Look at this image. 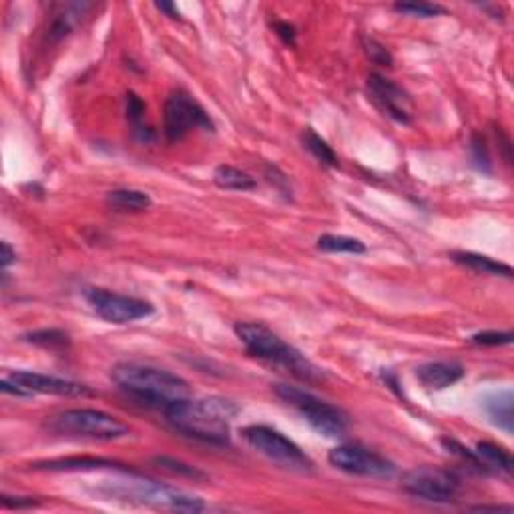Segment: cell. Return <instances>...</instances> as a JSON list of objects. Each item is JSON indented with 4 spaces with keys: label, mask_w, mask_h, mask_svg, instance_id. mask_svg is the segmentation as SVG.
Listing matches in <instances>:
<instances>
[{
    "label": "cell",
    "mask_w": 514,
    "mask_h": 514,
    "mask_svg": "<svg viewBox=\"0 0 514 514\" xmlns=\"http://www.w3.org/2000/svg\"><path fill=\"white\" fill-rule=\"evenodd\" d=\"M0 390L17 398H33L35 394H53V396H87V386L71 380L39 374V372L17 370L0 380Z\"/></svg>",
    "instance_id": "obj_10"
},
{
    "label": "cell",
    "mask_w": 514,
    "mask_h": 514,
    "mask_svg": "<svg viewBox=\"0 0 514 514\" xmlns=\"http://www.w3.org/2000/svg\"><path fill=\"white\" fill-rule=\"evenodd\" d=\"M472 151H474V161L479 163L480 169L488 171V153H487V147H484V141H480L479 137L472 139Z\"/></svg>",
    "instance_id": "obj_29"
},
{
    "label": "cell",
    "mask_w": 514,
    "mask_h": 514,
    "mask_svg": "<svg viewBox=\"0 0 514 514\" xmlns=\"http://www.w3.org/2000/svg\"><path fill=\"white\" fill-rule=\"evenodd\" d=\"M167 422L179 434L211 446H227L231 438V420L240 414L235 402L227 398H201L173 402L165 410Z\"/></svg>",
    "instance_id": "obj_1"
},
{
    "label": "cell",
    "mask_w": 514,
    "mask_h": 514,
    "mask_svg": "<svg viewBox=\"0 0 514 514\" xmlns=\"http://www.w3.org/2000/svg\"><path fill=\"white\" fill-rule=\"evenodd\" d=\"M362 47H364V53H366V57L374 65H378V66H392L394 65L392 53L380 41L372 39V36H362Z\"/></svg>",
    "instance_id": "obj_26"
},
{
    "label": "cell",
    "mask_w": 514,
    "mask_h": 514,
    "mask_svg": "<svg viewBox=\"0 0 514 514\" xmlns=\"http://www.w3.org/2000/svg\"><path fill=\"white\" fill-rule=\"evenodd\" d=\"M35 471H49V472H81V471H99V468H117V462L107 458H93V456H71V458H57L35 462Z\"/></svg>",
    "instance_id": "obj_15"
},
{
    "label": "cell",
    "mask_w": 514,
    "mask_h": 514,
    "mask_svg": "<svg viewBox=\"0 0 514 514\" xmlns=\"http://www.w3.org/2000/svg\"><path fill=\"white\" fill-rule=\"evenodd\" d=\"M47 428L55 434L73 436V438H87V441L111 442L119 438L129 436V426L115 416L101 410L91 408H73L57 414L55 418L47 422Z\"/></svg>",
    "instance_id": "obj_5"
},
{
    "label": "cell",
    "mask_w": 514,
    "mask_h": 514,
    "mask_svg": "<svg viewBox=\"0 0 514 514\" xmlns=\"http://www.w3.org/2000/svg\"><path fill=\"white\" fill-rule=\"evenodd\" d=\"M512 338V332H479L471 340L480 346H509Z\"/></svg>",
    "instance_id": "obj_28"
},
{
    "label": "cell",
    "mask_w": 514,
    "mask_h": 514,
    "mask_svg": "<svg viewBox=\"0 0 514 514\" xmlns=\"http://www.w3.org/2000/svg\"><path fill=\"white\" fill-rule=\"evenodd\" d=\"M107 205L117 213H141L153 205V199L137 189H115L107 193Z\"/></svg>",
    "instance_id": "obj_18"
},
{
    "label": "cell",
    "mask_w": 514,
    "mask_h": 514,
    "mask_svg": "<svg viewBox=\"0 0 514 514\" xmlns=\"http://www.w3.org/2000/svg\"><path fill=\"white\" fill-rule=\"evenodd\" d=\"M452 259L460 265L468 267L476 273H487V275H504V278H512V267L488 256H480V253L472 251H456L452 253Z\"/></svg>",
    "instance_id": "obj_19"
},
{
    "label": "cell",
    "mask_w": 514,
    "mask_h": 514,
    "mask_svg": "<svg viewBox=\"0 0 514 514\" xmlns=\"http://www.w3.org/2000/svg\"><path fill=\"white\" fill-rule=\"evenodd\" d=\"M302 143L319 163H322V165L332 167V169L340 167V159L336 151H334V149L327 145V141L319 137L314 129H310V127L302 133Z\"/></svg>",
    "instance_id": "obj_21"
},
{
    "label": "cell",
    "mask_w": 514,
    "mask_h": 514,
    "mask_svg": "<svg viewBox=\"0 0 514 514\" xmlns=\"http://www.w3.org/2000/svg\"><path fill=\"white\" fill-rule=\"evenodd\" d=\"M484 410L495 426L512 434L514 428V396L510 390H498L484 400Z\"/></svg>",
    "instance_id": "obj_17"
},
{
    "label": "cell",
    "mask_w": 514,
    "mask_h": 514,
    "mask_svg": "<svg viewBox=\"0 0 514 514\" xmlns=\"http://www.w3.org/2000/svg\"><path fill=\"white\" fill-rule=\"evenodd\" d=\"M14 257H17V251H14L9 243L3 242V267L4 270L14 262Z\"/></svg>",
    "instance_id": "obj_31"
},
{
    "label": "cell",
    "mask_w": 514,
    "mask_h": 514,
    "mask_svg": "<svg viewBox=\"0 0 514 514\" xmlns=\"http://www.w3.org/2000/svg\"><path fill=\"white\" fill-rule=\"evenodd\" d=\"M275 31H278V35L284 39L286 44H289V47H294L295 44V28L294 25H289V22H275Z\"/></svg>",
    "instance_id": "obj_30"
},
{
    "label": "cell",
    "mask_w": 514,
    "mask_h": 514,
    "mask_svg": "<svg viewBox=\"0 0 514 514\" xmlns=\"http://www.w3.org/2000/svg\"><path fill=\"white\" fill-rule=\"evenodd\" d=\"M402 488L428 502H452L460 490L458 476L434 466H418L402 474Z\"/></svg>",
    "instance_id": "obj_11"
},
{
    "label": "cell",
    "mask_w": 514,
    "mask_h": 514,
    "mask_svg": "<svg viewBox=\"0 0 514 514\" xmlns=\"http://www.w3.org/2000/svg\"><path fill=\"white\" fill-rule=\"evenodd\" d=\"M368 95L374 105L382 111L386 117L400 125L412 123V109H410V96L406 91L394 83V81L382 77V74H370L368 77Z\"/></svg>",
    "instance_id": "obj_13"
},
{
    "label": "cell",
    "mask_w": 514,
    "mask_h": 514,
    "mask_svg": "<svg viewBox=\"0 0 514 514\" xmlns=\"http://www.w3.org/2000/svg\"><path fill=\"white\" fill-rule=\"evenodd\" d=\"M318 249L326 253H354V256H360V253H366V245L356 237L326 234L318 240Z\"/></svg>",
    "instance_id": "obj_22"
},
{
    "label": "cell",
    "mask_w": 514,
    "mask_h": 514,
    "mask_svg": "<svg viewBox=\"0 0 514 514\" xmlns=\"http://www.w3.org/2000/svg\"><path fill=\"white\" fill-rule=\"evenodd\" d=\"M243 438L253 450L264 454L267 460L288 468V471L308 472L314 466L308 454L280 430L264 426V424H251V426L243 428Z\"/></svg>",
    "instance_id": "obj_7"
},
{
    "label": "cell",
    "mask_w": 514,
    "mask_h": 514,
    "mask_svg": "<svg viewBox=\"0 0 514 514\" xmlns=\"http://www.w3.org/2000/svg\"><path fill=\"white\" fill-rule=\"evenodd\" d=\"M161 12H167L171 19H181V14H179V11L175 9V4H171V3H157L155 4Z\"/></svg>",
    "instance_id": "obj_32"
},
{
    "label": "cell",
    "mask_w": 514,
    "mask_h": 514,
    "mask_svg": "<svg viewBox=\"0 0 514 514\" xmlns=\"http://www.w3.org/2000/svg\"><path fill=\"white\" fill-rule=\"evenodd\" d=\"M153 462L155 464H159L163 471H169L171 474L183 476V479H191V480H205L207 479V474L197 471L196 466L185 464V462H181V460H175V458H169V456H155Z\"/></svg>",
    "instance_id": "obj_25"
},
{
    "label": "cell",
    "mask_w": 514,
    "mask_h": 514,
    "mask_svg": "<svg viewBox=\"0 0 514 514\" xmlns=\"http://www.w3.org/2000/svg\"><path fill=\"white\" fill-rule=\"evenodd\" d=\"M472 452L484 472H495L498 476H506V479H510L514 462L510 454L504 449H501V446H496L493 442H479Z\"/></svg>",
    "instance_id": "obj_16"
},
{
    "label": "cell",
    "mask_w": 514,
    "mask_h": 514,
    "mask_svg": "<svg viewBox=\"0 0 514 514\" xmlns=\"http://www.w3.org/2000/svg\"><path fill=\"white\" fill-rule=\"evenodd\" d=\"M85 297L91 303L95 314L109 324H133L137 319L149 318L155 311L153 305L145 300L109 292V289L103 288H88Z\"/></svg>",
    "instance_id": "obj_12"
},
{
    "label": "cell",
    "mask_w": 514,
    "mask_h": 514,
    "mask_svg": "<svg viewBox=\"0 0 514 514\" xmlns=\"http://www.w3.org/2000/svg\"><path fill=\"white\" fill-rule=\"evenodd\" d=\"M394 11L408 14V17H420V19H432L444 12L442 6L430 4V3H398V4H394Z\"/></svg>",
    "instance_id": "obj_27"
},
{
    "label": "cell",
    "mask_w": 514,
    "mask_h": 514,
    "mask_svg": "<svg viewBox=\"0 0 514 514\" xmlns=\"http://www.w3.org/2000/svg\"><path fill=\"white\" fill-rule=\"evenodd\" d=\"M327 460L338 471L362 476V479L388 480L396 474V466H394L392 460L374 450L364 449L360 444H340L330 450Z\"/></svg>",
    "instance_id": "obj_9"
},
{
    "label": "cell",
    "mask_w": 514,
    "mask_h": 514,
    "mask_svg": "<svg viewBox=\"0 0 514 514\" xmlns=\"http://www.w3.org/2000/svg\"><path fill=\"white\" fill-rule=\"evenodd\" d=\"M111 380L125 396L149 408L165 410L173 402L191 396L189 384L181 376L137 362L117 364L111 370Z\"/></svg>",
    "instance_id": "obj_2"
},
{
    "label": "cell",
    "mask_w": 514,
    "mask_h": 514,
    "mask_svg": "<svg viewBox=\"0 0 514 514\" xmlns=\"http://www.w3.org/2000/svg\"><path fill=\"white\" fill-rule=\"evenodd\" d=\"M193 129L213 131L215 127L205 109L189 93L177 88L167 96L165 111H163V131L171 143H175Z\"/></svg>",
    "instance_id": "obj_8"
},
{
    "label": "cell",
    "mask_w": 514,
    "mask_h": 514,
    "mask_svg": "<svg viewBox=\"0 0 514 514\" xmlns=\"http://www.w3.org/2000/svg\"><path fill=\"white\" fill-rule=\"evenodd\" d=\"M234 330L243 348L248 349V354L257 357V360L286 370L297 380H302V382H319V380H324V372L316 364H311L300 349L289 346L278 334H273L270 327L262 324L240 322L235 324Z\"/></svg>",
    "instance_id": "obj_3"
},
{
    "label": "cell",
    "mask_w": 514,
    "mask_h": 514,
    "mask_svg": "<svg viewBox=\"0 0 514 514\" xmlns=\"http://www.w3.org/2000/svg\"><path fill=\"white\" fill-rule=\"evenodd\" d=\"M213 181L218 188L227 191H251L256 189V179L245 171L231 167V165H219L213 171Z\"/></svg>",
    "instance_id": "obj_20"
},
{
    "label": "cell",
    "mask_w": 514,
    "mask_h": 514,
    "mask_svg": "<svg viewBox=\"0 0 514 514\" xmlns=\"http://www.w3.org/2000/svg\"><path fill=\"white\" fill-rule=\"evenodd\" d=\"M127 117H129V121L133 125V131H135V135L139 139H151V129L143 125L145 121V103L139 99L135 93H127Z\"/></svg>",
    "instance_id": "obj_23"
},
{
    "label": "cell",
    "mask_w": 514,
    "mask_h": 514,
    "mask_svg": "<svg viewBox=\"0 0 514 514\" xmlns=\"http://www.w3.org/2000/svg\"><path fill=\"white\" fill-rule=\"evenodd\" d=\"M464 376L458 362H428L416 368V378L426 390H446Z\"/></svg>",
    "instance_id": "obj_14"
},
{
    "label": "cell",
    "mask_w": 514,
    "mask_h": 514,
    "mask_svg": "<svg viewBox=\"0 0 514 514\" xmlns=\"http://www.w3.org/2000/svg\"><path fill=\"white\" fill-rule=\"evenodd\" d=\"M275 394H278V398L284 400L288 406L295 408L297 412L303 416L305 422L322 436L341 438L346 434L348 416L341 412L338 406H334L326 400H319L314 394L295 388V386L289 384L275 386Z\"/></svg>",
    "instance_id": "obj_6"
},
{
    "label": "cell",
    "mask_w": 514,
    "mask_h": 514,
    "mask_svg": "<svg viewBox=\"0 0 514 514\" xmlns=\"http://www.w3.org/2000/svg\"><path fill=\"white\" fill-rule=\"evenodd\" d=\"M25 340L31 341V344L35 346L49 348V349H61L71 344L69 334L63 330H53V327H50V330H36V332L27 334Z\"/></svg>",
    "instance_id": "obj_24"
},
{
    "label": "cell",
    "mask_w": 514,
    "mask_h": 514,
    "mask_svg": "<svg viewBox=\"0 0 514 514\" xmlns=\"http://www.w3.org/2000/svg\"><path fill=\"white\" fill-rule=\"evenodd\" d=\"M103 490L113 498H123V501L153 506V509L163 510H175V512H201L205 510V502L199 496H193L183 493L179 488L165 487V484L137 479V476H129V479H119L103 487Z\"/></svg>",
    "instance_id": "obj_4"
}]
</instances>
